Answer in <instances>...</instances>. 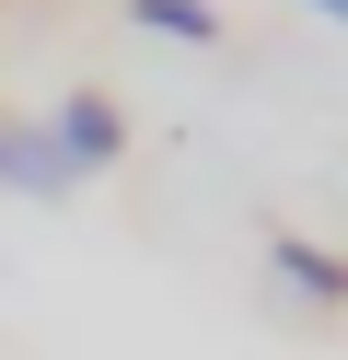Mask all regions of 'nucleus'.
<instances>
[{
    "label": "nucleus",
    "mask_w": 348,
    "mask_h": 360,
    "mask_svg": "<svg viewBox=\"0 0 348 360\" xmlns=\"http://www.w3.org/2000/svg\"><path fill=\"white\" fill-rule=\"evenodd\" d=\"M302 12H325V24H337V35H348V0H302Z\"/></svg>",
    "instance_id": "obj_4"
},
{
    "label": "nucleus",
    "mask_w": 348,
    "mask_h": 360,
    "mask_svg": "<svg viewBox=\"0 0 348 360\" xmlns=\"http://www.w3.org/2000/svg\"><path fill=\"white\" fill-rule=\"evenodd\" d=\"M35 140H46V174H58V186H93V174L128 151V117H116V94H58Z\"/></svg>",
    "instance_id": "obj_1"
},
{
    "label": "nucleus",
    "mask_w": 348,
    "mask_h": 360,
    "mask_svg": "<svg viewBox=\"0 0 348 360\" xmlns=\"http://www.w3.org/2000/svg\"><path fill=\"white\" fill-rule=\"evenodd\" d=\"M139 35H174V47H221V12L209 0H128Z\"/></svg>",
    "instance_id": "obj_3"
},
{
    "label": "nucleus",
    "mask_w": 348,
    "mask_h": 360,
    "mask_svg": "<svg viewBox=\"0 0 348 360\" xmlns=\"http://www.w3.org/2000/svg\"><path fill=\"white\" fill-rule=\"evenodd\" d=\"M267 279L290 290V302H314V314L348 302V256H325L314 233H267Z\"/></svg>",
    "instance_id": "obj_2"
},
{
    "label": "nucleus",
    "mask_w": 348,
    "mask_h": 360,
    "mask_svg": "<svg viewBox=\"0 0 348 360\" xmlns=\"http://www.w3.org/2000/svg\"><path fill=\"white\" fill-rule=\"evenodd\" d=\"M0 174H12V128H0Z\"/></svg>",
    "instance_id": "obj_5"
}]
</instances>
